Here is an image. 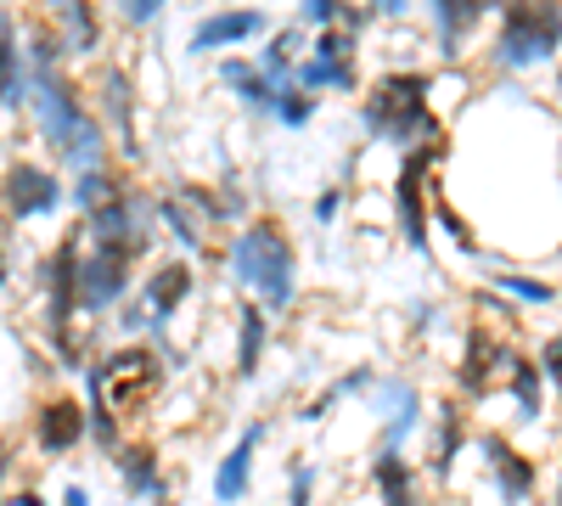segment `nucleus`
Instances as JSON below:
<instances>
[{
	"label": "nucleus",
	"mask_w": 562,
	"mask_h": 506,
	"mask_svg": "<svg viewBox=\"0 0 562 506\" xmlns=\"http://www.w3.org/2000/svg\"><path fill=\"white\" fill-rule=\"evenodd\" d=\"M198 293V270H192V259H158V270L147 276V321H153V338H164V327L186 310V299Z\"/></svg>",
	"instance_id": "obj_13"
},
{
	"label": "nucleus",
	"mask_w": 562,
	"mask_h": 506,
	"mask_svg": "<svg viewBox=\"0 0 562 506\" xmlns=\"http://www.w3.org/2000/svg\"><path fill=\"white\" fill-rule=\"evenodd\" d=\"M90 439V417H85V400L74 394H52V400H40L34 411V450L40 456H68Z\"/></svg>",
	"instance_id": "obj_11"
},
{
	"label": "nucleus",
	"mask_w": 562,
	"mask_h": 506,
	"mask_svg": "<svg viewBox=\"0 0 562 506\" xmlns=\"http://www.w3.org/2000/svg\"><path fill=\"white\" fill-rule=\"evenodd\" d=\"M304 18H310V23H326V29H338V23H344L349 34L360 29V12L344 7V0H304Z\"/></svg>",
	"instance_id": "obj_31"
},
{
	"label": "nucleus",
	"mask_w": 562,
	"mask_h": 506,
	"mask_svg": "<svg viewBox=\"0 0 562 506\" xmlns=\"http://www.w3.org/2000/svg\"><path fill=\"white\" fill-rule=\"evenodd\" d=\"M57 506H90V495H85V484H68V490H63V501H57Z\"/></svg>",
	"instance_id": "obj_38"
},
{
	"label": "nucleus",
	"mask_w": 562,
	"mask_h": 506,
	"mask_svg": "<svg viewBox=\"0 0 562 506\" xmlns=\"http://www.w3.org/2000/svg\"><path fill=\"white\" fill-rule=\"evenodd\" d=\"M490 288H495L501 299H512V304H529V310L557 304V288L540 282V276H524V270H490Z\"/></svg>",
	"instance_id": "obj_26"
},
{
	"label": "nucleus",
	"mask_w": 562,
	"mask_h": 506,
	"mask_svg": "<svg viewBox=\"0 0 562 506\" xmlns=\"http://www.w3.org/2000/svg\"><path fill=\"white\" fill-rule=\"evenodd\" d=\"M371 490H378L383 506H422L416 468L405 462V450H378V462H371Z\"/></svg>",
	"instance_id": "obj_19"
},
{
	"label": "nucleus",
	"mask_w": 562,
	"mask_h": 506,
	"mask_svg": "<svg viewBox=\"0 0 562 506\" xmlns=\"http://www.w3.org/2000/svg\"><path fill=\"white\" fill-rule=\"evenodd\" d=\"M254 34H265V12H220V18H203L198 23V34H192V52L203 57V52H225V45H243V40H254Z\"/></svg>",
	"instance_id": "obj_17"
},
{
	"label": "nucleus",
	"mask_w": 562,
	"mask_h": 506,
	"mask_svg": "<svg viewBox=\"0 0 562 506\" xmlns=\"http://www.w3.org/2000/svg\"><path fill=\"white\" fill-rule=\"evenodd\" d=\"M225 270H231V282H243L265 310H293V299H299V243H293L288 225L270 220V214L231 232Z\"/></svg>",
	"instance_id": "obj_2"
},
{
	"label": "nucleus",
	"mask_w": 562,
	"mask_h": 506,
	"mask_svg": "<svg viewBox=\"0 0 562 506\" xmlns=\"http://www.w3.org/2000/svg\"><path fill=\"white\" fill-rule=\"evenodd\" d=\"M506 389H512V405H518V428L540 423V411H546V372H540V360L518 355V366L506 372Z\"/></svg>",
	"instance_id": "obj_21"
},
{
	"label": "nucleus",
	"mask_w": 562,
	"mask_h": 506,
	"mask_svg": "<svg viewBox=\"0 0 562 506\" xmlns=\"http://www.w3.org/2000/svg\"><path fill=\"white\" fill-rule=\"evenodd\" d=\"M371 405H378V417H383V445L378 450H405V439L422 428V417H428V405H422L411 378H378Z\"/></svg>",
	"instance_id": "obj_12"
},
{
	"label": "nucleus",
	"mask_w": 562,
	"mask_h": 506,
	"mask_svg": "<svg viewBox=\"0 0 562 506\" xmlns=\"http://www.w3.org/2000/svg\"><path fill=\"white\" fill-rule=\"evenodd\" d=\"M52 18H57V40L68 57H85L102 45V23L90 12V0H52Z\"/></svg>",
	"instance_id": "obj_18"
},
{
	"label": "nucleus",
	"mask_w": 562,
	"mask_h": 506,
	"mask_svg": "<svg viewBox=\"0 0 562 506\" xmlns=\"http://www.w3.org/2000/svg\"><path fill=\"white\" fill-rule=\"evenodd\" d=\"M0 203H7L12 220H45V214H57L68 203V192H63V180L52 169L12 164L7 175H0Z\"/></svg>",
	"instance_id": "obj_8"
},
{
	"label": "nucleus",
	"mask_w": 562,
	"mask_h": 506,
	"mask_svg": "<svg viewBox=\"0 0 562 506\" xmlns=\"http://www.w3.org/2000/svg\"><path fill=\"white\" fill-rule=\"evenodd\" d=\"M0 288H7V248H0Z\"/></svg>",
	"instance_id": "obj_42"
},
{
	"label": "nucleus",
	"mask_w": 562,
	"mask_h": 506,
	"mask_svg": "<svg viewBox=\"0 0 562 506\" xmlns=\"http://www.w3.org/2000/svg\"><path fill=\"white\" fill-rule=\"evenodd\" d=\"M344 214V187H326L321 198H315V225H333Z\"/></svg>",
	"instance_id": "obj_36"
},
{
	"label": "nucleus",
	"mask_w": 562,
	"mask_h": 506,
	"mask_svg": "<svg viewBox=\"0 0 562 506\" xmlns=\"http://www.w3.org/2000/svg\"><path fill=\"white\" fill-rule=\"evenodd\" d=\"M310 501H315V468L299 462L293 479H288V506H310Z\"/></svg>",
	"instance_id": "obj_35"
},
{
	"label": "nucleus",
	"mask_w": 562,
	"mask_h": 506,
	"mask_svg": "<svg viewBox=\"0 0 562 506\" xmlns=\"http://www.w3.org/2000/svg\"><path fill=\"white\" fill-rule=\"evenodd\" d=\"M225 85H237V97L248 102V108H259V113H276V85L254 68V63H243V57H231L225 63Z\"/></svg>",
	"instance_id": "obj_28"
},
{
	"label": "nucleus",
	"mask_w": 562,
	"mask_h": 506,
	"mask_svg": "<svg viewBox=\"0 0 562 506\" xmlns=\"http://www.w3.org/2000/svg\"><path fill=\"white\" fill-rule=\"evenodd\" d=\"M366 130L378 142H394L405 153L428 147V135H439V119L428 108V79L422 74H383L378 90L366 97Z\"/></svg>",
	"instance_id": "obj_4"
},
{
	"label": "nucleus",
	"mask_w": 562,
	"mask_h": 506,
	"mask_svg": "<svg viewBox=\"0 0 562 506\" xmlns=\"http://www.w3.org/2000/svg\"><path fill=\"white\" fill-rule=\"evenodd\" d=\"M535 360H540L546 383H551V389H557V400H562V333H551V338L540 344V355H535Z\"/></svg>",
	"instance_id": "obj_33"
},
{
	"label": "nucleus",
	"mask_w": 562,
	"mask_h": 506,
	"mask_svg": "<svg viewBox=\"0 0 562 506\" xmlns=\"http://www.w3.org/2000/svg\"><path fill=\"white\" fill-rule=\"evenodd\" d=\"M315 57H326V63H355V34H349V29H321Z\"/></svg>",
	"instance_id": "obj_32"
},
{
	"label": "nucleus",
	"mask_w": 562,
	"mask_h": 506,
	"mask_svg": "<svg viewBox=\"0 0 562 506\" xmlns=\"http://www.w3.org/2000/svg\"><path fill=\"white\" fill-rule=\"evenodd\" d=\"M428 169H434V153L416 147V153H405L400 180H394V214L416 254H428Z\"/></svg>",
	"instance_id": "obj_9"
},
{
	"label": "nucleus",
	"mask_w": 562,
	"mask_h": 506,
	"mask_svg": "<svg viewBox=\"0 0 562 506\" xmlns=\"http://www.w3.org/2000/svg\"><path fill=\"white\" fill-rule=\"evenodd\" d=\"M0 102L23 108L29 102V68H23V40L12 12H0Z\"/></svg>",
	"instance_id": "obj_20"
},
{
	"label": "nucleus",
	"mask_w": 562,
	"mask_h": 506,
	"mask_svg": "<svg viewBox=\"0 0 562 506\" xmlns=\"http://www.w3.org/2000/svg\"><path fill=\"white\" fill-rule=\"evenodd\" d=\"M434 220H439V225H445V232H450V237L461 243V254H479V237H473V232H467V220H461V214H456L450 203H434Z\"/></svg>",
	"instance_id": "obj_34"
},
{
	"label": "nucleus",
	"mask_w": 562,
	"mask_h": 506,
	"mask_svg": "<svg viewBox=\"0 0 562 506\" xmlns=\"http://www.w3.org/2000/svg\"><path fill=\"white\" fill-rule=\"evenodd\" d=\"M113 473H119L124 495H158L164 501V456H158L153 439H130L113 456Z\"/></svg>",
	"instance_id": "obj_15"
},
{
	"label": "nucleus",
	"mask_w": 562,
	"mask_h": 506,
	"mask_svg": "<svg viewBox=\"0 0 562 506\" xmlns=\"http://www.w3.org/2000/svg\"><path fill=\"white\" fill-rule=\"evenodd\" d=\"M265 434H270V423H248L243 428V439L225 450V462L214 468V501H243L248 495V479H254V456H259V445H265Z\"/></svg>",
	"instance_id": "obj_14"
},
{
	"label": "nucleus",
	"mask_w": 562,
	"mask_h": 506,
	"mask_svg": "<svg viewBox=\"0 0 562 506\" xmlns=\"http://www.w3.org/2000/svg\"><path fill=\"white\" fill-rule=\"evenodd\" d=\"M473 450L484 456L490 484L501 490V501H506V506H529V501H535L540 473H535V462H529V456H524L518 445H506L501 434H479V439H473Z\"/></svg>",
	"instance_id": "obj_10"
},
{
	"label": "nucleus",
	"mask_w": 562,
	"mask_h": 506,
	"mask_svg": "<svg viewBox=\"0 0 562 506\" xmlns=\"http://www.w3.org/2000/svg\"><path fill=\"white\" fill-rule=\"evenodd\" d=\"M293 90H304V97H315V90H355V63L310 57V63L293 74Z\"/></svg>",
	"instance_id": "obj_29"
},
{
	"label": "nucleus",
	"mask_w": 562,
	"mask_h": 506,
	"mask_svg": "<svg viewBox=\"0 0 562 506\" xmlns=\"http://www.w3.org/2000/svg\"><path fill=\"white\" fill-rule=\"evenodd\" d=\"M7 506H45L34 490H18V495H7Z\"/></svg>",
	"instance_id": "obj_40"
},
{
	"label": "nucleus",
	"mask_w": 562,
	"mask_h": 506,
	"mask_svg": "<svg viewBox=\"0 0 562 506\" xmlns=\"http://www.w3.org/2000/svg\"><path fill=\"white\" fill-rule=\"evenodd\" d=\"M467 445H473V434H467V423H461V405L445 400V405H439V439H434V473H439V479L456 468V456H461Z\"/></svg>",
	"instance_id": "obj_25"
},
{
	"label": "nucleus",
	"mask_w": 562,
	"mask_h": 506,
	"mask_svg": "<svg viewBox=\"0 0 562 506\" xmlns=\"http://www.w3.org/2000/svg\"><path fill=\"white\" fill-rule=\"evenodd\" d=\"M102 108H108V130L119 135V147L135 158L140 147H135V130H130V124H135V102H130V74H124V68H113V74L102 79Z\"/></svg>",
	"instance_id": "obj_23"
},
{
	"label": "nucleus",
	"mask_w": 562,
	"mask_h": 506,
	"mask_svg": "<svg viewBox=\"0 0 562 506\" xmlns=\"http://www.w3.org/2000/svg\"><path fill=\"white\" fill-rule=\"evenodd\" d=\"M557 506H562V479H557Z\"/></svg>",
	"instance_id": "obj_43"
},
{
	"label": "nucleus",
	"mask_w": 562,
	"mask_h": 506,
	"mask_svg": "<svg viewBox=\"0 0 562 506\" xmlns=\"http://www.w3.org/2000/svg\"><path fill=\"white\" fill-rule=\"evenodd\" d=\"M158 225H164V232H169L186 254H203V248H209V225H198V214L180 203V192H164V198H158Z\"/></svg>",
	"instance_id": "obj_24"
},
{
	"label": "nucleus",
	"mask_w": 562,
	"mask_h": 506,
	"mask_svg": "<svg viewBox=\"0 0 562 506\" xmlns=\"http://www.w3.org/2000/svg\"><path fill=\"white\" fill-rule=\"evenodd\" d=\"M135 282V259L130 254H108V248H85L79 254V315H108L124 304Z\"/></svg>",
	"instance_id": "obj_6"
},
{
	"label": "nucleus",
	"mask_w": 562,
	"mask_h": 506,
	"mask_svg": "<svg viewBox=\"0 0 562 506\" xmlns=\"http://www.w3.org/2000/svg\"><path fill=\"white\" fill-rule=\"evenodd\" d=\"M79 254H85V225H74L40 270L45 276V327L52 333H68V321L79 315Z\"/></svg>",
	"instance_id": "obj_7"
},
{
	"label": "nucleus",
	"mask_w": 562,
	"mask_h": 506,
	"mask_svg": "<svg viewBox=\"0 0 562 506\" xmlns=\"http://www.w3.org/2000/svg\"><path fill=\"white\" fill-rule=\"evenodd\" d=\"M124 192V180L113 175V169H85L79 180H74V187H68V203L79 209V214H97L102 203H113Z\"/></svg>",
	"instance_id": "obj_27"
},
{
	"label": "nucleus",
	"mask_w": 562,
	"mask_h": 506,
	"mask_svg": "<svg viewBox=\"0 0 562 506\" xmlns=\"http://www.w3.org/2000/svg\"><path fill=\"white\" fill-rule=\"evenodd\" d=\"M7 473H12V456H0V484H7ZM0 501H7V495H0Z\"/></svg>",
	"instance_id": "obj_41"
},
{
	"label": "nucleus",
	"mask_w": 562,
	"mask_h": 506,
	"mask_svg": "<svg viewBox=\"0 0 562 506\" xmlns=\"http://www.w3.org/2000/svg\"><path fill=\"white\" fill-rule=\"evenodd\" d=\"M29 113H34L40 135L52 142V153L68 169H79V175L85 169H108L113 142H108L102 119L79 102V90H74V79L63 68L57 74H29Z\"/></svg>",
	"instance_id": "obj_1"
},
{
	"label": "nucleus",
	"mask_w": 562,
	"mask_h": 506,
	"mask_svg": "<svg viewBox=\"0 0 562 506\" xmlns=\"http://www.w3.org/2000/svg\"><path fill=\"white\" fill-rule=\"evenodd\" d=\"M411 7V0H371V12H389V18H400Z\"/></svg>",
	"instance_id": "obj_39"
},
{
	"label": "nucleus",
	"mask_w": 562,
	"mask_h": 506,
	"mask_svg": "<svg viewBox=\"0 0 562 506\" xmlns=\"http://www.w3.org/2000/svg\"><path fill=\"white\" fill-rule=\"evenodd\" d=\"M158 389H164V366H158V349H147V344H124L85 366V400L108 405L119 423L140 417L158 400Z\"/></svg>",
	"instance_id": "obj_3"
},
{
	"label": "nucleus",
	"mask_w": 562,
	"mask_h": 506,
	"mask_svg": "<svg viewBox=\"0 0 562 506\" xmlns=\"http://www.w3.org/2000/svg\"><path fill=\"white\" fill-rule=\"evenodd\" d=\"M276 119L288 124V130H304V124L315 119V102L304 97V90H293V79L276 85Z\"/></svg>",
	"instance_id": "obj_30"
},
{
	"label": "nucleus",
	"mask_w": 562,
	"mask_h": 506,
	"mask_svg": "<svg viewBox=\"0 0 562 506\" xmlns=\"http://www.w3.org/2000/svg\"><path fill=\"white\" fill-rule=\"evenodd\" d=\"M562 45V0H512L506 34L495 45L501 68H535Z\"/></svg>",
	"instance_id": "obj_5"
},
{
	"label": "nucleus",
	"mask_w": 562,
	"mask_h": 506,
	"mask_svg": "<svg viewBox=\"0 0 562 506\" xmlns=\"http://www.w3.org/2000/svg\"><path fill=\"white\" fill-rule=\"evenodd\" d=\"M119 12H124L130 23H153V18L164 12V0H119Z\"/></svg>",
	"instance_id": "obj_37"
},
{
	"label": "nucleus",
	"mask_w": 562,
	"mask_h": 506,
	"mask_svg": "<svg viewBox=\"0 0 562 506\" xmlns=\"http://www.w3.org/2000/svg\"><path fill=\"white\" fill-rule=\"evenodd\" d=\"M428 7H434V29H439V52L456 57L461 45H467V34L479 29V18L495 7V0H428Z\"/></svg>",
	"instance_id": "obj_16"
},
{
	"label": "nucleus",
	"mask_w": 562,
	"mask_h": 506,
	"mask_svg": "<svg viewBox=\"0 0 562 506\" xmlns=\"http://www.w3.org/2000/svg\"><path fill=\"white\" fill-rule=\"evenodd\" d=\"M265 344H270V310L243 304V315H237V378H254L265 366Z\"/></svg>",
	"instance_id": "obj_22"
}]
</instances>
